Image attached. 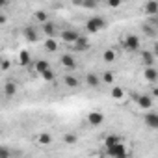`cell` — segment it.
<instances>
[{
    "mask_svg": "<svg viewBox=\"0 0 158 158\" xmlns=\"http://www.w3.org/2000/svg\"><path fill=\"white\" fill-rule=\"evenodd\" d=\"M10 154H11V152H10L6 147H0V158H10Z\"/></svg>",
    "mask_w": 158,
    "mask_h": 158,
    "instance_id": "1f68e13d",
    "label": "cell"
},
{
    "mask_svg": "<svg viewBox=\"0 0 158 158\" xmlns=\"http://www.w3.org/2000/svg\"><path fill=\"white\" fill-rule=\"evenodd\" d=\"M41 28H43V32H45L47 37H54V35H56V24H54V23L47 21V23L41 24Z\"/></svg>",
    "mask_w": 158,
    "mask_h": 158,
    "instance_id": "4fadbf2b",
    "label": "cell"
},
{
    "mask_svg": "<svg viewBox=\"0 0 158 158\" xmlns=\"http://www.w3.org/2000/svg\"><path fill=\"white\" fill-rule=\"evenodd\" d=\"M143 76H145V80H149L151 84H154V82L158 80V71H156L152 65H147V67L143 69Z\"/></svg>",
    "mask_w": 158,
    "mask_h": 158,
    "instance_id": "ba28073f",
    "label": "cell"
},
{
    "mask_svg": "<svg viewBox=\"0 0 158 158\" xmlns=\"http://www.w3.org/2000/svg\"><path fill=\"white\" fill-rule=\"evenodd\" d=\"M17 82H13V80H8L6 84H4V95L6 97H13L15 93H17Z\"/></svg>",
    "mask_w": 158,
    "mask_h": 158,
    "instance_id": "7c38bea8",
    "label": "cell"
},
{
    "mask_svg": "<svg viewBox=\"0 0 158 158\" xmlns=\"http://www.w3.org/2000/svg\"><path fill=\"white\" fill-rule=\"evenodd\" d=\"M35 73L37 74H41V73H45L47 69H50V65H48V61H45V60H39V61H35Z\"/></svg>",
    "mask_w": 158,
    "mask_h": 158,
    "instance_id": "7402d4cb",
    "label": "cell"
},
{
    "mask_svg": "<svg viewBox=\"0 0 158 158\" xmlns=\"http://www.w3.org/2000/svg\"><path fill=\"white\" fill-rule=\"evenodd\" d=\"M102 60H104L106 63H112V61L115 60V52H114L112 48H108V50H106V52L102 54Z\"/></svg>",
    "mask_w": 158,
    "mask_h": 158,
    "instance_id": "484cf974",
    "label": "cell"
},
{
    "mask_svg": "<svg viewBox=\"0 0 158 158\" xmlns=\"http://www.w3.org/2000/svg\"><path fill=\"white\" fill-rule=\"evenodd\" d=\"M45 50H48V52H56V50H58V43H56V39L47 37V39H45Z\"/></svg>",
    "mask_w": 158,
    "mask_h": 158,
    "instance_id": "44dd1931",
    "label": "cell"
},
{
    "mask_svg": "<svg viewBox=\"0 0 158 158\" xmlns=\"http://www.w3.org/2000/svg\"><path fill=\"white\" fill-rule=\"evenodd\" d=\"M30 61H32L30 52H28V50H21V52H19V63H21L23 67H26V65H30Z\"/></svg>",
    "mask_w": 158,
    "mask_h": 158,
    "instance_id": "ac0fdd59",
    "label": "cell"
},
{
    "mask_svg": "<svg viewBox=\"0 0 158 158\" xmlns=\"http://www.w3.org/2000/svg\"><path fill=\"white\" fill-rule=\"evenodd\" d=\"M63 84H65L67 88H78V86H80V80H78L76 76H73V74H67V76L63 78Z\"/></svg>",
    "mask_w": 158,
    "mask_h": 158,
    "instance_id": "e0dca14e",
    "label": "cell"
},
{
    "mask_svg": "<svg viewBox=\"0 0 158 158\" xmlns=\"http://www.w3.org/2000/svg\"><path fill=\"white\" fill-rule=\"evenodd\" d=\"M110 95H112V99H115V101H121V99L125 97V89H123V88H119V86H114Z\"/></svg>",
    "mask_w": 158,
    "mask_h": 158,
    "instance_id": "603a6c76",
    "label": "cell"
},
{
    "mask_svg": "<svg viewBox=\"0 0 158 158\" xmlns=\"http://www.w3.org/2000/svg\"><path fill=\"white\" fill-rule=\"evenodd\" d=\"M106 154L108 156H127L128 154V151L125 149V145H123V141L121 143H115V145H110V147H106Z\"/></svg>",
    "mask_w": 158,
    "mask_h": 158,
    "instance_id": "7a4b0ae2",
    "label": "cell"
},
{
    "mask_svg": "<svg viewBox=\"0 0 158 158\" xmlns=\"http://www.w3.org/2000/svg\"><path fill=\"white\" fill-rule=\"evenodd\" d=\"M23 34H24V39H26V41H30V43H35V41H37V32H35L34 26H26Z\"/></svg>",
    "mask_w": 158,
    "mask_h": 158,
    "instance_id": "5bb4252c",
    "label": "cell"
},
{
    "mask_svg": "<svg viewBox=\"0 0 158 158\" xmlns=\"http://www.w3.org/2000/svg\"><path fill=\"white\" fill-rule=\"evenodd\" d=\"M152 52H154V56H158V41L154 43V47H152Z\"/></svg>",
    "mask_w": 158,
    "mask_h": 158,
    "instance_id": "d590c367",
    "label": "cell"
},
{
    "mask_svg": "<svg viewBox=\"0 0 158 158\" xmlns=\"http://www.w3.org/2000/svg\"><path fill=\"white\" fill-rule=\"evenodd\" d=\"M37 143H39V145H50V143H52V136L43 132V134L37 136Z\"/></svg>",
    "mask_w": 158,
    "mask_h": 158,
    "instance_id": "cb8c5ba5",
    "label": "cell"
},
{
    "mask_svg": "<svg viewBox=\"0 0 158 158\" xmlns=\"http://www.w3.org/2000/svg\"><path fill=\"white\" fill-rule=\"evenodd\" d=\"M60 61H61V65H63L67 71H73V69H76V60H74V56H73V54H63Z\"/></svg>",
    "mask_w": 158,
    "mask_h": 158,
    "instance_id": "9c48e42d",
    "label": "cell"
},
{
    "mask_svg": "<svg viewBox=\"0 0 158 158\" xmlns=\"http://www.w3.org/2000/svg\"><path fill=\"white\" fill-rule=\"evenodd\" d=\"M86 84H88L89 88H99V86H101V78H99L95 73H88V76H86Z\"/></svg>",
    "mask_w": 158,
    "mask_h": 158,
    "instance_id": "9a60e30c",
    "label": "cell"
},
{
    "mask_svg": "<svg viewBox=\"0 0 158 158\" xmlns=\"http://www.w3.org/2000/svg\"><path fill=\"white\" fill-rule=\"evenodd\" d=\"M143 121H145V125H147L151 130H158V114H156V112L147 110V114H145Z\"/></svg>",
    "mask_w": 158,
    "mask_h": 158,
    "instance_id": "3957f363",
    "label": "cell"
},
{
    "mask_svg": "<svg viewBox=\"0 0 158 158\" xmlns=\"http://www.w3.org/2000/svg\"><path fill=\"white\" fill-rule=\"evenodd\" d=\"M143 32H145L147 35H151V37H154V35H156L154 28H152V26H149V24H143Z\"/></svg>",
    "mask_w": 158,
    "mask_h": 158,
    "instance_id": "83f0119b",
    "label": "cell"
},
{
    "mask_svg": "<svg viewBox=\"0 0 158 158\" xmlns=\"http://www.w3.org/2000/svg\"><path fill=\"white\" fill-rule=\"evenodd\" d=\"M102 28H106V19H102V17H91L86 21V30L89 34H97Z\"/></svg>",
    "mask_w": 158,
    "mask_h": 158,
    "instance_id": "6da1fadb",
    "label": "cell"
},
{
    "mask_svg": "<svg viewBox=\"0 0 158 158\" xmlns=\"http://www.w3.org/2000/svg\"><path fill=\"white\" fill-rule=\"evenodd\" d=\"M34 19H35L37 23H41V24H43V23H47V21H48V13H47L45 10H37V11L34 13Z\"/></svg>",
    "mask_w": 158,
    "mask_h": 158,
    "instance_id": "ffe728a7",
    "label": "cell"
},
{
    "mask_svg": "<svg viewBox=\"0 0 158 158\" xmlns=\"http://www.w3.org/2000/svg\"><path fill=\"white\" fill-rule=\"evenodd\" d=\"M76 141H78V136L74 132H69V134L63 136V143H67V145H74Z\"/></svg>",
    "mask_w": 158,
    "mask_h": 158,
    "instance_id": "d4e9b609",
    "label": "cell"
},
{
    "mask_svg": "<svg viewBox=\"0 0 158 158\" xmlns=\"http://www.w3.org/2000/svg\"><path fill=\"white\" fill-rule=\"evenodd\" d=\"M143 11H145V15H149V17L158 15V0H149V2L143 6Z\"/></svg>",
    "mask_w": 158,
    "mask_h": 158,
    "instance_id": "30bf717a",
    "label": "cell"
},
{
    "mask_svg": "<svg viewBox=\"0 0 158 158\" xmlns=\"http://www.w3.org/2000/svg\"><path fill=\"white\" fill-rule=\"evenodd\" d=\"M136 102H138V106H139L141 110H145V112L152 108V97H151V95H138Z\"/></svg>",
    "mask_w": 158,
    "mask_h": 158,
    "instance_id": "52a82bcc",
    "label": "cell"
},
{
    "mask_svg": "<svg viewBox=\"0 0 158 158\" xmlns=\"http://www.w3.org/2000/svg\"><path fill=\"white\" fill-rule=\"evenodd\" d=\"M41 78H43V80H47V82H52L54 80V71L52 69H47L45 73H41Z\"/></svg>",
    "mask_w": 158,
    "mask_h": 158,
    "instance_id": "4316f807",
    "label": "cell"
},
{
    "mask_svg": "<svg viewBox=\"0 0 158 158\" xmlns=\"http://www.w3.org/2000/svg\"><path fill=\"white\" fill-rule=\"evenodd\" d=\"M106 2H108L110 8H119V6L123 4V0H106Z\"/></svg>",
    "mask_w": 158,
    "mask_h": 158,
    "instance_id": "f546056e",
    "label": "cell"
},
{
    "mask_svg": "<svg viewBox=\"0 0 158 158\" xmlns=\"http://www.w3.org/2000/svg\"><path fill=\"white\" fill-rule=\"evenodd\" d=\"M8 2H10V0H0V8H2V10H4V8L8 6Z\"/></svg>",
    "mask_w": 158,
    "mask_h": 158,
    "instance_id": "e575fe53",
    "label": "cell"
},
{
    "mask_svg": "<svg viewBox=\"0 0 158 158\" xmlns=\"http://www.w3.org/2000/svg\"><path fill=\"white\" fill-rule=\"evenodd\" d=\"M6 21H8L6 13H2V15H0V24H6Z\"/></svg>",
    "mask_w": 158,
    "mask_h": 158,
    "instance_id": "836d02e7",
    "label": "cell"
},
{
    "mask_svg": "<svg viewBox=\"0 0 158 158\" xmlns=\"http://www.w3.org/2000/svg\"><path fill=\"white\" fill-rule=\"evenodd\" d=\"M73 48H74V50H88V48H89V39H88L86 35H80V37L73 43Z\"/></svg>",
    "mask_w": 158,
    "mask_h": 158,
    "instance_id": "8fae6325",
    "label": "cell"
},
{
    "mask_svg": "<svg viewBox=\"0 0 158 158\" xmlns=\"http://www.w3.org/2000/svg\"><path fill=\"white\" fill-rule=\"evenodd\" d=\"M141 61H143V65L147 67V65H154V52L151 50H143L141 52Z\"/></svg>",
    "mask_w": 158,
    "mask_h": 158,
    "instance_id": "2e32d148",
    "label": "cell"
},
{
    "mask_svg": "<svg viewBox=\"0 0 158 158\" xmlns=\"http://www.w3.org/2000/svg\"><path fill=\"white\" fill-rule=\"evenodd\" d=\"M0 67H2V71H8V69H10V60L4 58V60H2V65H0Z\"/></svg>",
    "mask_w": 158,
    "mask_h": 158,
    "instance_id": "d6a6232c",
    "label": "cell"
},
{
    "mask_svg": "<svg viewBox=\"0 0 158 158\" xmlns=\"http://www.w3.org/2000/svg\"><path fill=\"white\" fill-rule=\"evenodd\" d=\"M102 80H104V84H114V74L112 73H104Z\"/></svg>",
    "mask_w": 158,
    "mask_h": 158,
    "instance_id": "f1b7e54d",
    "label": "cell"
},
{
    "mask_svg": "<svg viewBox=\"0 0 158 158\" xmlns=\"http://www.w3.org/2000/svg\"><path fill=\"white\" fill-rule=\"evenodd\" d=\"M78 37H80V34H78L76 30H63V32L60 34V39H61L63 43H74Z\"/></svg>",
    "mask_w": 158,
    "mask_h": 158,
    "instance_id": "5b68a950",
    "label": "cell"
},
{
    "mask_svg": "<svg viewBox=\"0 0 158 158\" xmlns=\"http://www.w3.org/2000/svg\"><path fill=\"white\" fill-rule=\"evenodd\" d=\"M121 141H123L121 136H117V134H110V136L104 138V147H110V145H115V143H121Z\"/></svg>",
    "mask_w": 158,
    "mask_h": 158,
    "instance_id": "d6986e66",
    "label": "cell"
},
{
    "mask_svg": "<svg viewBox=\"0 0 158 158\" xmlns=\"http://www.w3.org/2000/svg\"><path fill=\"white\" fill-rule=\"evenodd\" d=\"M82 6H84V8H95V6H97V0H84Z\"/></svg>",
    "mask_w": 158,
    "mask_h": 158,
    "instance_id": "4dcf8cb0",
    "label": "cell"
},
{
    "mask_svg": "<svg viewBox=\"0 0 158 158\" xmlns=\"http://www.w3.org/2000/svg\"><path fill=\"white\" fill-rule=\"evenodd\" d=\"M88 123L91 127H101L104 123V114H101V112H89L88 114Z\"/></svg>",
    "mask_w": 158,
    "mask_h": 158,
    "instance_id": "277c9868",
    "label": "cell"
},
{
    "mask_svg": "<svg viewBox=\"0 0 158 158\" xmlns=\"http://www.w3.org/2000/svg\"><path fill=\"white\" fill-rule=\"evenodd\" d=\"M123 41H125V47H127V50H130V52H136V50H139V39H138L136 35H127Z\"/></svg>",
    "mask_w": 158,
    "mask_h": 158,
    "instance_id": "8992f818",
    "label": "cell"
}]
</instances>
